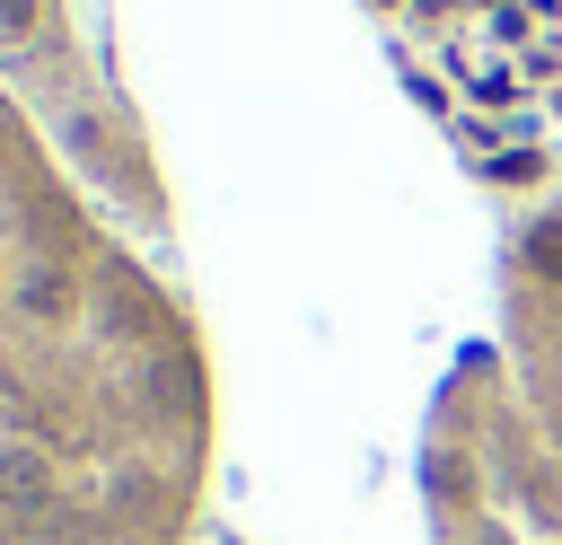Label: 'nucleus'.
<instances>
[{
  "instance_id": "nucleus-1",
  "label": "nucleus",
  "mask_w": 562,
  "mask_h": 545,
  "mask_svg": "<svg viewBox=\"0 0 562 545\" xmlns=\"http://www.w3.org/2000/svg\"><path fill=\"white\" fill-rule=\"evenodd\" d=\"M202 492V334L0 88V545H184Z\"/></svg>"
},
{
  "instance_id": "nucleus-2",
  "label": "nucleus",
  "mask_w": 562,
  "mask_h": 545,
  "mask_svg": "<svg viewBox=\"0 0 562 545\" xmlns=\"http://www.w3.org/2000/svg\"><path fill=\"white\" fill-rule=\"evenodd\" d=\"M430 545H562V457L501 343H474L422 431Z\"/></svg>"
},
{
  "instance_id": "nucleus-3",
  "label": "nucleus",
  "mask_w": 562,
  "mask_h": 545,
  "mask_svg": "<svg viewBox=\"0 0 562 545\" xmlns=\"http://www.w3.org/2000/svg\"><path fill=\"white\" fill-rule=\"evenodd\" d=\"M404 79L483 149H562V0H369Z\"/></svg>"
},
{
  "instance_id": "nucleus-4",
  "label": "nucleus",
  "mask_w": 562,
  "mask_h": 545,
  "mask_svg": "<svg viewBox=\"0 0 562 545\" xmlns=\"http://www.w3.org/2000/svg\"><path fill=\"white\" fill-rule=\"evenodd\" d=\"M501 352L562 457V193H544L501 246Z\"/></svg>"
}]
</instances>
